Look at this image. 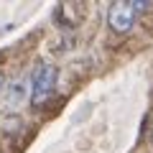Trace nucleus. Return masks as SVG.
Segmentation results:
<instances>
[{
	"mask_svg": "<svg viewBox=\"0 0 153 153\" xmlns=\"http://www.w3.org/2000/svg\"><path fill=\"white\" fill-rule=\"evenodd\" d=\"M28 82H31V102L33 105L46 102L56 87V66L49 61H38L33 74L28 76Z\"/></svg>",
	"mask_w": 153,
	"mask_h": 153,
	"instance_id": "1",
	"label": "nucleus"
},
{
	"mask_svg": "<svg viewBox=\"0 0 153 153\" xmlns=\"http://www.w3.org/2000/svg\"><path fill=\"white\" fill-rule=\"evenodd\" d=\"M28 100H31V82L26 76H18L16 82L5 84V89H3V105H5V110H18Z\"/></svg>",
	"mask_w": 153,
	"mask_h": 153,
	"instance_id": "3",
	"label": "nucleus"
},
{
	"mask_svg": "<svg viewBox=\"0 0 153 153\" xmlns=\"http://www.w3.org/2000/svg\"><path fill=\"white\" fill-rule=\"evenodd\" d=\"M138 18L135 3H112L107 10V23L115 33H128Z\"/></svg>",
	"mask_w": 153,
	"mask_h": 153,
	"instance_id": "2",
	"label": "nucleus"
},
{
	"mask_svg": "<svg viewBox=\"0 0 153 153\" xmlns=\"http://www.w3.org/2000/svg\"><path fill=\"white\" fill-rule=\"evenodd\" d=\"M3 89H5V79H3V74H0V94H3Z\"/></svg>",
	"mask_w": 153,
	"mask_h": 153,
	"instance_id": "4",
	"label": "nucleus"
},
{
	"mask_svg": "<svg viewBox=\"0 0 153 153\" xmlns=\"http://www.w3.org/2000/svg\"><path fill=\"white\" fill-rule=\"evenodd\" d=\"M148 140L153 143V125H151V133H148Z\"/></svg>",
	"mask_w": 153,
	"mask_h": 153,
	"instance_id": "5",
	"label": "nucleus"
}]
</instances>
